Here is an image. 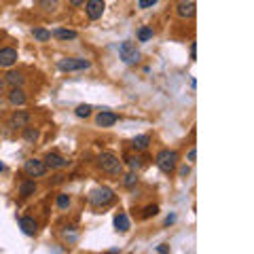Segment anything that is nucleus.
I'll return each mask as SVG.
<instances>
[{
    "label": "nucleus",
    "mask_w": 254,
    "mask_h": 254,
    "mask_svg": "<svg viewBox=\"0 0 254 254\" xmlns=\"http://www.w3.org/2000/svg\"><path fill=\"white\" fill-rule=\"evenodd\" d=\"M155 163L163 174H172L174 170H176V165H178V153L176 150H170V148L159 150L157 157H155Z\"/></svg>",
    "instance_id": "nucleus-1"
},
{
    "label": "nucleus",
    "mask_w": 254,
    "mask_h": 254,
    "mask_svg": "<svg viewBox=\"0 0 254 254\" xmlns=\"http://www.w3.org/2000/svg\"><path fill=\"white\" fill-rule=\"evenodd\" d=\"M98 165L106 174H121L123 172V163L119 161V157L115 153H110V150H106V153H102L98 157Z\"/></svg>",
    "instance_id": "nucleus-2"
},
{
    "label": "nucleus",
    "mask_w": 254,
    "mask_h": 254,
    "mask_svg": "<svg viewBox=\"0 0 254 254\" xmlns=\"http://www.w3.org/2000/svg\"><path fill=\"white\" fill-rule=\"evenodd\" d=\"M119 58H121L127 66H133V64H138L140 62V49L136 47V43H131V41H125L121 43V47H119Z\"/></svg>",
    "instance_id": "nucleus-3"
},
{
    "label": "nucleus",
    "mask_w": 254,
    "mask_h": 254,
    "mask_svg": "<svg viewBox=\"0 0 254 254\" xmlns=\"http://www.w3.org/2000/svg\"><path fill=\"white\" fill-rule=\"evenodd\" d=\"M58 68L62 70V72H78V70L91 68V62L83 60V58H66V60L58 62Z\"/></svg>",
    "instance_id": "nucleus-4"
},
{
    "label": "nucleus",
    "mask_w": 254,
    "mask_h": 254,
    "mask_svg": "<svg viewBox=\"0 0 254 254\" xmlns=\"http://www.w3.org/2000/svg\"><path fill=\"white\" fill-rule=\"evenodd\" d=\"M115 199V190L110 189V187H98V189H93L91 193H89V201L93 205H108L110 201Z\"/></svg>",
    "instance_id": "nucleus-5"
},
{
    "label": "nucleus",
    "mask_w": 254,
    "mask_h": 254,
    "mask_svg": "<svg viewBox=\"0 0 254 254\" xmlns=\"http://www.w3.org/2000/svg\"><path fill=\"white\" fill-rule=\"evenodd\" d=\"M47 170L49 168H47L45 161H41V159H28V161L23 163V172H26L30 178H41L47 174Z\"/></svg>",
    "instance_id": "nucleus-6"
},
{
    "label": "nucleus",
    "mask_w": 254,
    "mask_h": 254,
    "mask_svg": "<svg viewBox=\"0 0 254 254\" xmlns=\"http://www.w3.org/2000/svg\"><path fill=\"white\" fill-rule=\"evenodd\" d=\"M104 9H106L104 0H87L85 2V13H87V17H89L91 21L100 19L102 15H104Z\"/></svg>",
    "instance_id": "nucleus-7"
},
{
    "label": "nucleus",
    "mask_w": 254,
    "mask_h": 254,
    "mask_svg": "<svg viewBox=\"0 0 254 254\" xmlns=\"http://www.w3.org/2000/svg\"><path fill=\"white\" fill-rule=\"evenodd\" d=\"M17 64V51L13 47H2L0 49V68H13Z\"/></svg>",
    "instance_id": "nucleus-8"
},
{
    "label": "nucleus",
    "mask_w": 254,
    "mask_h": 254,
    "mask_svg": "<svg viewBox=\"0 0 254 254\" xmlns=\"http://www.w3.org/2000/svg\"><path fill=\"white\" fill-rule=\"evenodd\" d=\"M47 168H51V170H62V168H66L68 165V159H64L62 155L58 153H47V157L43 159Z\"/></svg>",
    "instance_id": "nucleus-9"
},
{
    "label": "nucleus",
    "mask_w": 254,
    "mask_h": 254,
    "mask_svg": "<svg viewBox=\"0 0 254 254\" xmlns=\"http://www.w3.org/2000/svg\"><path fill=\"white\" fill-rule=\"evenodd\" d=\"M117 121H119V117L108 108H102V113L95 117V123H98L100 127H113Z\"/></svg>",
    "instance_id": "nucleus-10"
},
{
    "label": "nucleus",
    "mask_w": 254,
    "mask_h": 254,
    "mask_svg": "<svg viewBox=\"0 0 254 254\" xmlns=\"http://www.w3.org/2000/svg\"><path fill=\"white\" fill-rule=\"evenodd\" d=\"M11 127H15V129H23V127H28L30 125V113H26V110H15L13 117H11V121H9Z\"/></svg>",
    "instance_id": "nucleus-11"
},
{
    "label": "nucleus",
    "mask_w": 254,
    "mask_h": 254,
    "mask_svg": "<svg viewBox=\"0 0 254 254\" xmlns=\"http://www.w3.org/2000/svg\"><path fill=\"white\" fill-rule=\"evenodd\" d=\"M176 13L182 19H190L195 15V2L193 0H180L178 6H176Z\"/></svg>",
    "instance_id": "nucleus-12"
},
{
    "label": "nucleus",
    "mask_w": 254,
    "mask_h": 254,
    "mask_svg": "<svg viewBox=\"0 0 254 254\" xmlns=\"http://www.w3.org/2000/svg\"><path fill=\"white\" fill-rule=\"evenodd\" d=\"M6 98H9V104H11V106H23V104H26V100H28L21 87H13Z\"/></svg>",
    "instance_id": "nucleus-13"
},
{
    "label": "nucleus",
    "mask_w": 254,
    "mask_h": 254,
    "mask_svg": "<svg viewBox=\"0 0 254 254\" xmlns=\"http://www.w3.org/2000/svg\"><path fill=\"white\" fill-rule=\"evenodd\" d=\"M19 227H21V231L26 233V235H36V231H38L36 220H34V218H30V216L19 218Z\"/></svg>",
    "instance_id": "nucleus-14"
},
{
    "label": "nucleus",
    "mask_w": 254,
    "mask_h": 254,
    "mask_svg": "<svg viewBox=\"0 0 254 254\" xmlns=\"http://www.w3.org/2000/svg\"><path fill=\"white\" fill-rule=\"evenodd\" d=\"M150 144V136L148 133H142V136H136L131 140V148L136 150V153H142V150H146Z\"/></svg>",
    "instance_id": "nucleus-15"
},
{
    "label": "nucleus",
    "mask_w": 254,
    "mask_h": 254,
    "mask_svg": "<svg viewBox=\"0 0 254 254\" xmlns=\"http://www.w3.org/2000/svg\"><path fill=\"white\" fill-rule=\"evenodd\" d=\"M23 81H26V78H23V74L17 72V70H9V72L4 74V83H9L11 87H21Z\"/></svg>",
    "instance_id": "nucleus-16"
},
{
    "label": "nucleus",
    "mask_w": 254,
    "mask_h": 254,
    "mask_svg": "<svg viewBox=\"0 0 254 254\" xmlns=\"http://www.w3.org/2000/svg\"><path fill=\"white\" fill-rule=\"evenodd\" d=\"M115 229H117V231H121V233L129 231V218H127L125 212H119L115 216Z\"/></svg>",
    "instance_id": "nucleus-17"
},
{
    "label": "nucleus",
    "mask_w": 254,
    "mask_h": 254,
    "mask_svg": "<svg viewBox=\"0 0 254 254\" xmlns=\"http://www.w3.org/2000/svg\"><path fill=\"white\" fill-rule=\"evenodd\" d=\"M51 36H55V38H60V41H74V38L78 36L74 30H66V28H58L53 32Z\"/></svg>",
    "instance_id": "nucleus-18"
},
{
    "label": "nucleus",
    "mask_w": 254,
    "mask_h": 254,
    "mask_svg": "<svg viewBox=\"0 0 254 254\" xmlns=\"http://www.w3.org/2000/svg\"><path fill=\"white\" fill-rule=\"evenodd\" d=\"M34 190H36V182L34 180H23L21 187H19V195L21 197H30V195H34Z\"/></svg>",
    "instance_id": "nucleus-19"
},
{
    "label": "nucleus",
    "mask_w": 254,
    "mask_h": 254,
    "mask_svg": "<svg viewBox=\"0 0 254 254\" xmlns=\"http://www.w3.org/2000/svg\"><path fill=\"white\" fill-rule=\"evenodd\" d=\"M32 36H34L36 41H41V43L51 41V32L45 30V28H34V30H32Z\"/></svg>",
    "instance_id": "nucleus-20"
},
{
    "label": "nucleus",
    "mask_w": 254,
    "mask_h": 254,
    "mask_svg": "<svg viewBox=\"0 0 254 254\" xmlns=\"http://www.w3.org/2000/svg\"><path fill=\"white\" fill-rule=\"evenodd\" d=\"M150 38H153V28H150V26H142L138 30V41L146 43V41H150Z\"/></svg>",
    "instance_id": "nucleus-21"
},
{
    "label": "nucleus",
    "mask_w": 254,
    "mask_h": 254,
    "mask_svg": "<svg viewBox=\"0 0 254 254\" xmlns=\"http://www.w3.org/2000/svg\"><path fill=\"white\" fill-rule=\"evenodd\" d=\"M38 136H41V133H38V129L36 127H23V138H26L28 142H36L38 140Z\"/></svg>",
    "instance_id": "nucleus-22"
},
{
    "label": "nucleus",
    "mask_w": 254,
    "mask_h": 254,
    "mask_svg": "<svg viewBox=\"0 0 254 254\" xmlns=\"http://www.w3.org/2000/svg\"><path fill=\"white\" fill-rule=\"evenodd\" d=\"M91 106L89 104H78L76 106V110H74V115L78 117V119H87V117H91Z\"/></svg>",
    "instance_id": "nucleus-23"
},
{
    "label": "nucleus",
    "mask_w": 254,
    "mask_h": 254,
    "mask_svg": "<svg viewBox=\"0 0 254 254\" xmlns=\"http://www.w3.org/2000/svg\"><path fill=\"white\" fill-rule=\"evenodd\" d=\"M55 203H58V208H60V210H68L70 197H68L66 193H62V195H58V201H55Z\"/></svg>",
    "instance_id": "nucleus-24"
},
{
    "label": "nucleus",
    "mask_w": 254,
    "mask_h": 254,
    "mask_svg": "<svg viewBox=\"0 0 254 254\" xmlns=\"http://www.w3.org/2000/svg\"><path fill=\"white\" fill-rule=\"evenodd\" d=\"M142 161H144V159H142V157H127V163H129V168L133 170V172H136L138 168H142Z\"/></svg>",
    "instance_id": "nucleus-25"
},
{
    "label": "nucleus",
    "mask_w": 254,
    "mask_h": 254,
    "mask_svg": "<svg viewBox=\"0 0 254 254\" xmlns=\"http://www.w3.org/2000/svg\"><path fill=\"white\" fill-rule=\"evenodd\" d=\"M136 182H138V174H136V172H129V174H127V176H125L123 185H125V187H133V185H136Z\"/></svg>",
    "instance_id": "nucleus-26"
},
{
    "label": "nucleus",
    "mask_w": 254,
    "mask_h": 254,
    "mask_svg": "<svg viewBox=\"0 0 254 254\" xmlns=\"http://www.w3.org/2000/svg\"><path fill=\"white\" fill-rule=\"evenodd\" d=\"M157 212H159V205H146L144 212H142V218H150V216H155Z\"/></svg>",
    "instance_id": "nucleus-27"
},
{
    "label": "nucleus",
    "mask_w": 254,
    "mask_h": 254,
    "mask_svg": "<svg viewBox=\"0 0 254 254\" xmlns=\"http://www.w3.org/2000/svg\"><path fill=\"white\" fill-rule=\"evenodd\" d=\"M155 4H157V0H138V9H150Z\"/></svg>",
    "instance_id": "nucleus-28"
},
{
    "label": "nucleus",
    "mask_w": 254,
    "mask_h": 254,
    "mask_svg": "<svg viewBox=\"0 0 254 254\" xmlns=\"http://www.w3.org/2000/svg\"><path fill=\"white\" fill-rule=\"evenodd\" d=\"M157 252H159V254H170V246L161 244V246H159V248H157Z\"/></svg>",
    "instance_id": "nucleus-29"
},
{
    "label": "nucleus",
    "mask_w": 254,
    "mask_h": 254,
    "mask_svg": "<svg viewBox=\"0 0 254 254\" xmlns=\"http://www.w3.org/2000/svg\"><path fill=\"white\" fill-rule=\"evenodd\" d=\"M195 159H197V150H195V148H190V150H189V161L193 163Z\"/></svg>",
    "instance_id": "nucleus-30"
},
{
    "label": "nucleus",
    "mask_w": 254,
    "mask_h": 254,
    "mask_svg": "<svg viewBox=\"0 0 254 254\" xmlns=\"http://www.w3.org/2000/svg\"><path fill=\"white\" fill-rule=\"evenodd\" d=\"M189 172H190V168H189V165H182V168H180V176H182V178H185V176H189Z\"/></svg>",
    "instance_id": "nucleus-31"
},
{
    "label": "nucleus",
    "mask_w": 254,
    "mask_h": 254,
    "mask_svg": "<svg viewBox=\"0 0 254 254\" xmlns=\"http://www.w3.org/2000/svg\"><path fill=\"white\" fill-rule=\"evenodd\" d=\"M197 58V45L193 43V45H190V60H195Z\"/></svg>",
    "instance_id": "nucleus-32"
},
{
    "label": "nucleus",
    "mask_w": 254,
    "mask_h": 254,
    "mask_svg": "<svg viewBox=\"0 0 254 254\" xmlns=\"http://www.w3.org/2000/svg\"><path fill=\"white\" fill-rule=\"evenodd\" d=\"M172 222H176V214H170V216L165 218V225H168V227L172 225Z\"/></svg>",
    "instance_id": "nucleus-33"
},
{
    "label": "nucleus",
    "mask_w": 254,
    "mask_h": 254,
    "mask_svg": "<svg viewBox=\"0 0 254 254\" xmlns=\"http://www.w3.org/2000/svg\"><path fill=\"white\" fill-rule=\"evenodd\" d=\"M70 4H72V6H81V4H85V0H70Z\"/></svg>",
    "instance_id": "nucleus-34"
},
{
    "label": "nucleus",
    "mask_w": 254,
    "mask_h": 254,
    "mask_svg": "<svg viewBox=\"0 0 254 254\" xmlns=\"http://www.w3.org/2000/svg\"><path fill=\"white\" fill-rule=\"evenodd\" d=\"M0 93H4V78L0 76Z\"/></svg>",
    "instance_id": "nucleus-35"
},
{
    "label": "nucleus",
    "mask_w": 254,
    "mask_h": 254,
    "mask_svg": "<svg viewBox=\"0 0 254 254\" xmlns=\"http://www.w3.org/2000/svg\"><path fill=\"white\" fill-rule=\"evenodd\" d=\"M2 170H4V165H2V163H0V172H2Z\"/></svg>",
    "instance_id": "nucleus-36"
}]
</instances>
